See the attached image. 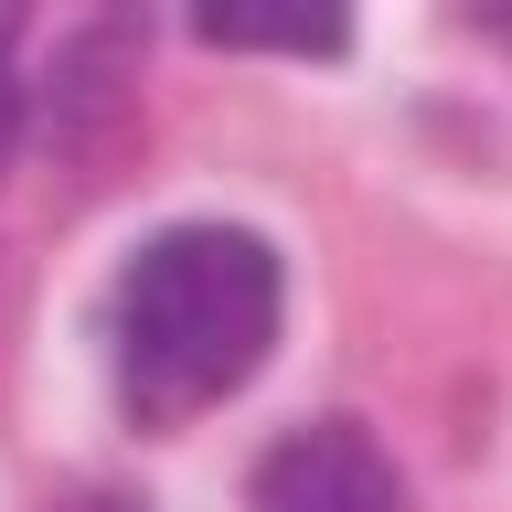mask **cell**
Returning a JSON list of instances; mask_svg holds the SVG:
<instances>
[{
	"mask_svg": "<svg viewBox=\"0 0 512 512\" xmlns=\"http://www.w3.org/2000/svg\"><path fill=\"white\" fill-rule=\"evenodd\" d=\"M288 310L278 246L256 224H171L118 278V395L139 427H182L224 406L267 363Z\"/></svg>",
	"mask_w": 512,
	"mask_h": 512,
	"instance_id": "1",
	"label": "cell"
},
{
	"mask_svg": "<svg viewBox=\"0 0 512 512\" xmlns=\"http://www.w3.org/2000/svg\"><path fill=\"white\" fill-rule=\"evenodd\" d=\"M256 512H406V480L352 416H310L256 459Z\"/></svg>",
	"mask_w": 512,
	"mask_h": 512,
	"instance_id": "2",
	"label": "cell"
},
{
	"mask_svg": "<svg viewBox=\"0 0 512 512\" xmlns=\"http://www.w3.org/2000/svg\"><path fill=\"white\" fill-rule=\"evenodd\" d=\"M203 43H246V54H342L352 22L342 11H203Z\"/></svg>",
	"mask_w": 512,
	"mask_h": 512,
	"instance_id": "3",
	"label": "cell"
},
{
	"mask_svg": "<svg viewBox=\"0 0 512 512\" xmlns=\"http://www.w3.org/2000/svg\"><path fill=\"white\" fill-rule=\"evenodd\" d=\"M11 128H22V75H11V22H0V160H11Z\"/></svg>",
	"mask_w": 512,
	"mask_h": 512,
	"instance_id": "4",
	"label": "cell"
},
{
	"mask_svg": "<svg viewBox=\"0 0 512 512\" xmlns=\"http://www.w3.org/2000/svg\"><path fill=\"white\" fill-rule=\"evenodd\" d=\"M107 512H128V502H107Z\"/></svg>",
	"mask_w": 512,
	"mask_h": 512,
	"instance_id": "5",
	"label": "cell"
}]
</instances>
